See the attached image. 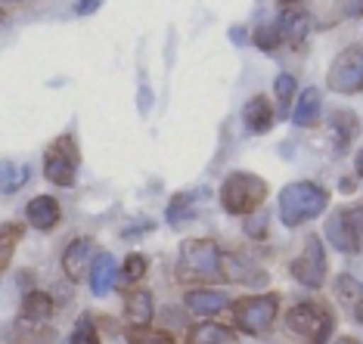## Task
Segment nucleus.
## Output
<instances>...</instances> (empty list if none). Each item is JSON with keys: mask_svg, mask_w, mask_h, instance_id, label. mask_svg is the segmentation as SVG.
Wrapping results in <instances>:
<instances>
[{"mask_svg": "<svg viewBox=\"0 0 363 344\" xmlns=\"http://www.w3.org/2000/svg\"><path fill=\"white\" fill-rule=\"evenodd\" d=\"M329 195L326 186L313 183V180H295V183H286L277 195V214H279V224L286 229H298L311 220H317L320 214H326Z\"/></svg>", "mask_w": 363, "mask_h": 344, "instance_id": "obj_1", "label": "nucleus"}, {"mask_svg": "<svg viewBox=\"0 0 363 344\" xmlns=\"http://www.w3.org/2000/svg\"><path fill=\"white\" fill-rule=\"evenodd\" d=\"M267 180L252 171H230L220 183V208L230 217H249L255 211H261L264 199H267Z\"/></svg>", "mask_w": 363, "mask_h": 344, "instance_id": "obj_2", "label": "nucleus"}, {"mask_svg": "<svg viewBox=\"0 0 363 344\" xmlns=\"http://www.w3.org/2000/svg\"><path fill=\"white\" fill-rule=\"evenodd\" d=\"M233 323L236 329L249 338H261L274 329L277 316H279V294L277 292H258V294H242L233 304Z\"/></svg>", "mask_w": 363, "mask_h": 344, "instance_id": "obj_3", "label": "nucleus"}, {"mask_svg": "<svg viewBox=\"0 0 363 344\" xmlns=\"http://www.w3.org/2000/svg\"><path fill=\"white\" fill-rule=\"evenodd\" d=\"M286 329L308 344H329L335 332V314L323 301H298L286 310Z\"/></svg>", "mask_w": 363, "mask_h": 344, "instance_id": "obj_4", "label": "nucleus"}, {"mask_svg": "<svg viewBox=\"0 0 363 344\" xmlns=\"http://www.w3.org/2000/svg\"><path fill=\"white\" fill-rule=\"evenodd\" d=\"M323 242L342 255H360L363 248V202L342 205L323 224Z\"/></svg>", "mask_w": 363, "mask_h": 344, "instance_id": "obj_5", "label": "nucleus"}, {"mask_svg": "<svg viewBox=\"0 0 363 344\" xmlns=\"http://www.w3.org/2000/svg\"><path fill=\"white\" fill-rule=\"evenodd\" d=\"M220 245L199 236V239H184L177 251V264H180V276H193V280H220Z\"/></svg>", "mask_w": 363, "mask_h": 344, "instance_id": "obj_6", "label": "nucleus"}, {"mask_svg": "<svg viewBox=\"0 0 363 344\" xmlns=\"http://www.w3.org/2000/svg\"><path fill=\"white\" fill-rule=\"evenodd\" d=\"M78 171H81L78 140L72 134L56 137V140L44 149V177H47V183L69 190V186H75Z\"/></svg>", "mask_w": 363, "mask_h": 344, "instance_id": "obj_7", "label": "nucleus"}, {"mask_svg": "<svg viewBox=\"0 0 363 344\" xmlns=\"http://www.w3.org/2000/svg\"><path fill=\"white\" fill-rule=\"evenodd\" d=\"M289 276H292L301 289H311V292L323 289V282L329 276V258H326V242L320 239L317 233H311L308 239H304L301 251L292 258V264H289Z\"/></svg>", "mask_w": 363, "mask_h": 344, "instance_id": "obj_8", "label": "nucleus"}, {"mask_svg": "<svg viewBox=\"0 0 363 344\" xmlns=\"http://www.w3.org/2000/svg\"><path fill=\"white\" fill-rule=\"evenodd\" d=\"M326 87L338 96L363 93V44H351L335 53L326 71Z\"/></svg>", "mask_w": 363, "mask_h": 344, "instance_id": "obj_9", "label": "nucleus"}, {"mask_svg": "<svg viewBox=\"0 0 363 344\" xmlns=\"http://www.w3.org/2000/svg\"><path fill=\"white\" fill-rule=\"evenodd\" d=\"M94 258H96L94 239H90V236H78V239H72L62 251V273L69 276L72 282H81L90 273Z\"/></svg>", "mask_w": 363, "mask_h": 344, "instance_id": "obj_10", "label": "nucleus"}, {"mask_svg": "<svg viewBox=\"0 0 363 344\" xmlns=\"http://www.w3.org/2000/svg\"><path fill=\"white\" fill-rule=\"evenodd\" d=\"M26 220L31 229H38V233H53L56 227H60L62 220V205L56 195H35L28 205H26Z\"/></svg>", "mask_w": 363, "mask_h": 344, "instance_id": "obj_11", "label": "nucleus"}, {"mask_svg": "<svg viewBox=\"0 0 363 344\" xmlns=\"http://www.w3.org/2000/svg\"><path fill=\"white\" fill-rule=\"evenodd\" d=\"M242 125H245V130H249V134H255V137L267 134V130L277 125V105L270 103L264 93L252 96V100L242 105Z\"/></svg>", "mask_w": 363, "mask_h": 344, "instance_id": "obj_12", "label": "nucleus"}, {"mask_svg": "<svg viewBox=\"0 0 363 344\" xmlns=\"http://www.w3.org/2000/svg\"><path fill=\"white\" fill-rule=\"evenodd\" d=\"M230 304H233V298L218 289H189L184 294V307L193 316H214V314H220V310H227Z\"/></svg>", "mask_w": 363, "mask_h": 344, "instance_id": "obj_13", "label": "nucleus"}, {"mask_svg": "<svg viewBox=\"0 0 363 344\" xmlns=\"http://www.w3.org/2000/svg\"><path fill=\"white\" fill-rule=\"evenodd\" d=\"M87 282H90V292H94V298H106L115 282H118V264H115V258L109 251H96L94 264H90V273H87Z\"/></svg>", "mask_w": 363, "mask_h": 344, "instance_id": "obj_14", "label": "nucleus"}, {"mask_svg": "<svg viewBox=\"0 0 363 344\" xmlns=\"http://www.w3.org/2000/svg\"><path fill=\"white\" fill-rule=\"evenodd\" d=\"M220 280L255 285V282H264L267 276H264V270L258 264L245 260L242 255H236V251H224V258H220Z\"/></svg>", "mask_w": 363, "mask_h": 344, "instance_id": "obj_15", "label": "nucleus"}, {"mask_svg": "<svg viewBox=\"0 0 363 344\" xmlns=\"http://www.w3.org/2000/svg\"><path fill=\"white\" fill-rule=\"evenodd\" d=\"M320 118H323V93H320V87H304L292 105V125L317 127Z\"/></svg>", "mask_w": 363, "mask_h": 344, "instance_id": "obj_16", "label": "nucleus"}, {"mask_svg": "<svg viewBox=\"0 0 363 344\" xmlns=\"http://www.w3.org/2000/svg\"><path fill=\"white\" fill-rule=\"evenodd\" d=\"M357 130H360V121H357V115H354L351 109H335L333 115H329V134H333L335 155H345L351 149Z\"/></svg>", "mask_w": 363, "mask_h": 344, "instance_id": "obj_17", "label": "nucleus"}, {"mask_svg": "<svg viewBox=\"0 0 363 344\" xmlns=\"http://www.w3.org/2000/svg\"><path fill=\"white\" fill-rule=\"evenodd\" d=\"M125 314H128V326H152V314H155V298L150 289H134L125 292Z\"/></svg>", "mask_w": 363, "mask_h": 344, "instance_id": "obj_18", "label": "nucleus"}, {"mask_svg": "<svg viewBox=\"0 0 363 344\" xmlns=\"http://www.w3.org/2000/svg\"><path fill=\"white\" fill-rule=\"evenodd\" d=\"M186 344H239V335H236V329H230L224 323L202 319V323L189 326Z\"/></svg>", "mask_w": 363, "mask_h": 344, "instance_id": "obj_19", "label": "nucleus"}, {"mask_svg": "<svg viewBox=\"0 0 363 344\" xmlns=\"http://www.w3.org/2000/svg\"><path fill=\"white\" fill-rule=\"evenodd\" d=\"M333 294L335 301L342 304L345 310H351V316H360L363 314V282L351 273H338L333 280Z\"/></svg>", "mask_w": 363, "mask_h": 344, "instance_id": "obj_20", "label": "nucleus"}, {"mask_svg": "<svg viewBox=\"0 0 363 344\" xmlns=\"http://www.w3.org/2000/svg\"><path fill=\"white\" fill-rule=\"evenodd\" d=\"M53 314H56V301L47 292L31 289L22 298V319H28V323H47Z\"/></svg>", "mask_w": 363, "mask_h": 344, "instance_id": "obj_21", "label": "nucleus"}, {"mask_svg": "<svg viewBox=\"0 0 363 344\" xmlns=\"http://www.w3.org/2000/svg\"><path fill=\"white\" fill-rule=\"evenodd\" d=\"M22 239H26V227L22 224H16V220H4V224H0V276L13 264V255Z\"/></svg>", "mask_w": 363, "mask_h": 344, "instance_id": "obj_22", "label": "nucleus"}, {"mask_svg": "<svg viewBox=\"0 0 363 344\" xmlns=\"http://www.w3.org/2000/svg\"><path fill=\"white\" fill-rule=\"evenodd\" d=\"M279 31H283V40H292V44H301L311 31V16L304 10H289V13H279L277 19Z\"/></svg>", "mask_w": 363, "mask_h": 344, "instance_id": "obj_23", "label": "nucleus"}, {"mask_svg": "<svg viewBox=\"0 0 363 344\" xmlns=\"http://www.w3.org/2000/svg\"><path fill=\"white\" fill-rule=\"evenodd\" d=\"M295 90H298V81L289 71H279L274 81V96H277V115L279 118H292V105H295Z\"/></svg>", "mask_w": 363, "mask_h": 344, "instance_id": "obj_24", "label": "nucleus"}, {"mask_svg": "<svg viewBox=\"0 0 363 344\" xmlns=\"http://www.w3.org/2000/svg\"><path fill=\"white\" fill-rule=\"evenodd\" d=\"M164 217H168L171 227H184L186 220L196 217V193H177L171 195L168 208H164Z\"/></svg>", "mask_w": 363, "mask_h": 344, "instance_id": "obj_25", "label": "nucleus"}, {"mask_svg": "<svg viewBox=\"0 0 363 344\" xmlns=\"http://www.w3.org/2000/svg\"><path fill=\"white\" fill-rule=\"evenodd\" d=\"M28 177H31L28 165H19V161H0V193L4 195L19 193L22 186L28 183Z\"/></svg>", "mask_w": 363, "mask_h": 344, "instance_id": "obj_26", "label": "nucleus"}, {"mask_svg": "<svg viewBox=\"0 0 363 344\" xmlns=\"http://www.w3.org/2000/svg\"><path fill=\"white\" fill-rule=\"evenodd\" d=\"M128 344H177V338L168 329H155V326H125Z\"/></svg>", "mask_w": 363, "mask_h": 344, "instance_id": "obj_27", "label": "nucleus"}, {"mask_svg": "<svg viewBox=\"0 0 363 344\" xmlns=\"http://www.w3.org/2000/svg\"><path fill=\"white\" fill-rule=\"evenodd\" d=\"M252 44L264 53H274V50H279V44H283V31H279L277 22H264V25L255 28Z\"/></svg>", "mask_w": 363, "mask_h": 344, "instance_id": "obj_28", "label": "nucleus"}, {"mask_svg": "<svg viewBox=\"0 0 363 344\" xmlns=\"http://www.w3.org/2000/svg\"><path fill=\"white\" fill-rule=\"evenodd\" d=\"M150 273V260H146V255H140V251H130V255L121 260V270H118V276L125 282H130V285H137L143 276Z\"/></svg>", "mask_w": 363, "mask_h": 344, "instance_id": "obj_29", "label": "nucleus"}, {"mask_svg": "<svg viewBox=\"0 0 363 344\" xmlns=\"http://www.w3.org/2000/svg\"><path fill=\"white\" fill-rule=\"evenodd\" d=\"M69 344H103L100 329H96V323H94V319H90L87 314L78 316V323H75V329H72Z\"/></svg>", "mask_w": 363, "mask_h": 344, "instance_id": "obj_30", "label": "nucleus"}, {"mask_svg": "<svg viewBox=\"0 0 363 344\" xmlns=\"http://www.w3.org/2000/svg\"><path fill=\"white\" fill-rule=\"evenodd\" d=\"M267 224H270L267 211H255V214L245 217V236L255 239V242H264L267 239Z\"/></svg>", "mask_w": 363, "mask_h": 344, "instance_id": "obj_31", "label": "nucleus"}, {"mask_svg": "<svg viewBox=\"0 0 363 344\" xmlns=\"http://www.w3.org/2000/svg\"><path fill=\"white\" fill-rule=\"evenodd\" d=\"M335 19H357L363 16V0H335Z\"/></svg>", "mask_w": 363, "mask_h": 344, "instance_id": "obj_32", "label": "nucleus"}, {"mask_svg": "<svg viewBox=\"0 0 363 344\" xmlns=\"http://www.w3.org/2000/svg\"><path fill=\"white\" fill-rule=\"evenodd\" d=\"M103 6V0H78L75 4V13L78 16H90V13H96Z\"/></svg>", "mask_w": 363, "mask_h": 344, "instance_id": "obj_33", "label": "nucleus"}, {"mask_svg": "<svg viewBox=\"0 0 363 344\" xmlns=\"http://www.w3.org/2000/svg\"><path fill=\"white\" fill-rule=\"evenodd\" d=\"M230 38H233V44H236V47H242V44H245V38H249V31H245L242 25H233V28H230Z\"/></svg>", "mask_w": 363, "mask_h": 344, "instance_id": "obj_34", "label": "nucleus"}, {"mask_svg": "<svg viewBox=\"0 0 363 344\" xmlns=\"http://www.w3.org/2000/svg\"><path fill=\"white\" fill-rule=\"evenodd\" d=\"M277 6H279V13H289V10H298L301 0H277Z\"/></svg>", "mask_w": 363, "mask_h": 344, "instance_id": "obj_35", "label": "nucleus"}, {"mask_svg": "<svg viewBox=\"0 0 363 344\" xmlns=\"http://www.w3.org/2000/svg\"><path fill=\"white\" fill-rule=\"evenodd\" d=\"M338 186H342V193H354L357 180H354V177H342V180H338Z\"/></svg>", "mask_w": 363, "mask_h": 344, "instance_id": "obj_36", "label": "nucleus"}, {"mask_svg": "<svg viewBox=\"0 0 363 344\" xmlns=\"http://www.w3.org/2000/svg\"><path fill=\"white\" fill-rule=\"evenodd\" d=\"M333 344H363V341L354 338V335H338V338H333Z\"/></svg>", "mask_w": 363, "mask_h": 344, "instance_id": "obj_37", "label": "nucleus"}, {"mask_svg": "<svg viewBox=\"0 0 363 344\" xmlns=\"http://www.w3.org/2000/svg\"><path fill=\"white\" fill-rule=\"evenodd\" d=\"M354 174L363 177V149H360L357 155H354Z\"/></svg>", "mask_w": 363, "mask_h": 344, "instance_id": "obj_38", "label": "nucleus"}, {"mask_svg": "<svg viewBox=\"0 0 363 344\" xmlns=\"http://www.w3.org/2000/svg\"><path fill=\"white\" fill-rule=\"evenodd\" d=\"M6 4H19V0H6Z\"/></svg>", "mask_w": 363, "mask_h": 344, "instance_id": "obj_39", "label": "nucleus"}]
</instances>
